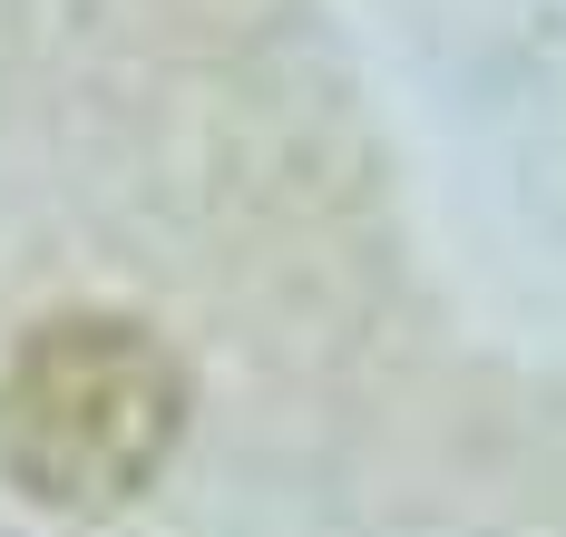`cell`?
I'll return each instance as SVG.
<instances>
[{
  "mask_svg": "<svg viewBox=\"0 0 566 537\" xmlns=\"http://www.w3.org/2000/svg\"><path fill=\"white\" fill-rule=\"evenodd\" d=\"M186 440V361L127 313H59L0 352V478L40 508L108 518Z\"/></svg>",
  "mask_w": 566,
  "mask_h": 537,
  "instance_id": "6da1fadb",
  "label": "cell"
}]
</instances>
